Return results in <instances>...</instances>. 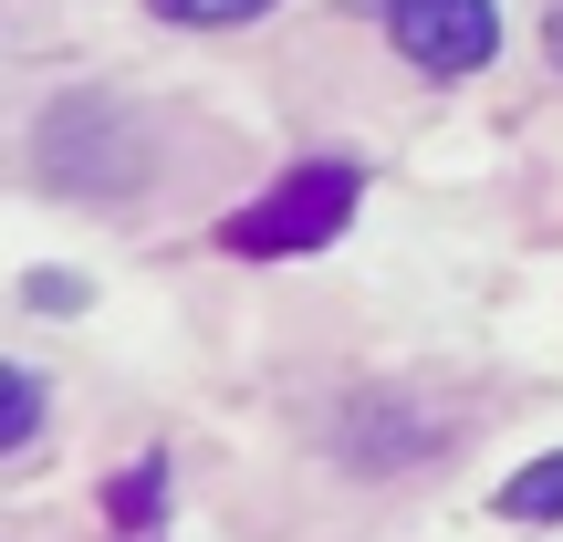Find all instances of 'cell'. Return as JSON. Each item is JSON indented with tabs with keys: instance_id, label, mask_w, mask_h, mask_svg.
I'll return each mask as SVG.
<instances>
[{
	"instance_id": "cell-1",
	"label": "cell",
	"mask_w": 563,
	"mask_h": 542,
	"mask_svg": "<svg viewBox=\"0 0 563 542\" xmlns=\"http://www.w3.org/2000/svg\"><path fill=\"white\" fill-rule=\"evenodd\" d=\"M344 220H355V167H292V178H282L272 199H251L220 241L251 251V262H272V251H323Z\"/></svg>"
},
{
	"instance_id": "cell-2",
	"label": "cell",
	"mask_w": 563,
	"mask_h": 542,
	"mask_svg": "<svg viewBox=\"0 0 563 542\" xmlns=\"http://www.w3.org/2000/svg\"><path fill=\"white\" fill-rule=\"evenodd\" d=\"M386 32H397V53L418 63V74H481V63L501 53V11H490V0H397Z\"/></svg>"
},
{
	"instance_id": "cell-3",
	"label": "cell",
	"mask_w": 563,
	"mask_h": 542,
	"mask_svg": "<svg viewBox=\"0 0 563 542\" xmlns=\"http://www.w3.org/2000/svg\"><path fill=\"white\" fill-rule=\"evenodd\" d=\"M501 522H563V449H543L532 469L501 480Z\"/></svg>"
},
{
	"instance_id": "cell-4",
	"label": "cell",
	"mask_w": 563,
	"mask_h": 542,
	"mask_svg": "<svg viewBox=\"0 0 563 542\" xmlns=\"http://www.w3.org/2000/svg\"><path fill=\"white\" fill-rule=\"evenodd\" d=\"M42 428V376L32 365H0V449H21Z\"/></svg>"
},
{
	"instance_id": "cell-5",
	"label": "cell",
	"mask_w": 563,
	"mask_h": 542,
	"mask_svg": "<svg viewBox=\"0 0 563 542\" xmlns=\"http://www.w3.org/2000/svg\"><path fill=\"white\" fill-rule=\"evenodd\" d=\"M157 21H188V32H220V21H251V11H272V0H146Z\"/></svg>"
},
{
	"instance_id": "cell-6",
	"label": "cell",
	"mask_w": 563,
	"mask_h": 542,
	"mask_svg": "<svg viewBox=\"0 0 563 542\" xmlns=\"http://www.w3.org/2000/svg\"><path fill=\"white\" fill-rule=\"evenodd\" d=\"M157 501H167V480H146V469H136V480H115V522H146Z\"/></svg>"
},
{
	"instance_id": "cell-7",
	"label": "cell",
	"mask_w": 563,
	"mask_h": 542,
	"mask_svg": "<svg viewBox=\"0 0 563 542\" xmlns=\"http://www.w3.org/2000/svg\"><path fill=\"white\" fill-rule=\"evenodd\" d=\"M32 302H42V313H74V302H84V281H63V272H32Z\"/></svg>"
},
{
	"instance_id": "cell-8",
	"label": "cell",
	"mask_w": 563,
	"mask_h": 542,
	"mask_svg": "<svg viewBox=\"0 0 563 542\" xmlns=\"http://www.w3.org/2000/svg\"><path fill=\"white\" fill-rule=\"evenodd\" d=\"M543 42H553V63H563V0H553V21H543Z\"/></svg>"
}]
</instances>
